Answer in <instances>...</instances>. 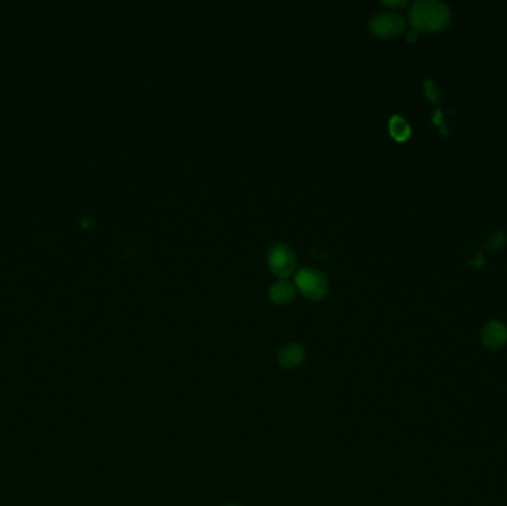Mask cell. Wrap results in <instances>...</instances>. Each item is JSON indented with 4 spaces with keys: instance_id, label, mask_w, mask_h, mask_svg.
Instances as JSON below:
<instances>
[{
    "instance_id": "6da1fadb",
    "label": "cell",
    "mask_w": 507,
    "mask_h": 506,
    "mask_svg": "<svg viewBox=\"0 0 507 506\" xmlns=\"http://www.w3.org/2000/svg\"><path fill=\"white\" fill-rule=\"evenodd\" d=\"M451 12L442 2L436 0H418L409 11V23L418 30L437 32L450 24Z\"/></svg>"
},
{
    "instance_id": "7a4b0ae2",
    "label": "cell",
    "mask_w": 507,
    "mask_h": 506,
    "mask_svg": "<svg viewBox=\"0 0 507 506\" xmlns=\"http://www.w3.org/2000/svg\"><path fill=\"white\" fill-rule=\"evenodd\" d=\"M296 288L310 300H320L328 293V279L324 272L313 267H303L296 275Z\"/></svg>"
},
{
    "instance_id": "3957f363",
    "label": "cell",
    "mask_w": 507,
    "mask_h": 506,
    "mask_svg": "<svg viewBox=\"0 0 507 506\" xmlns=\"http://www.w3.org/2000/svg\"><path fill=\"white\" fill-rule=\"evenodd\" d=\"M267 265L276 276H289L297 265L294 251L285 244H275L267 252Z\"/></svg>"
},
{
    "instance_id": "277c9868",
    "label": "cell",
    "mask_w": 507,
    "mask_h": 506,
    "mask_svg": "<svg viewBox=\"0 0 507 506\" xmlns=\"http://www.w3.org/2000/svg\"><path fill=\"white\" fill-rule=\"evenodd\" d=\"M404 18L392 11L378 12L369 19V30L378 37H395L404 30Z\"/></svg>"
},
{
    "instance_id": "5b68a950",
    "label": "cell",
    "mask_w": 507,
    "mask_h": 506,
    "mask_svg": "<svg viewBox=\"0 0 507 506\" xmlns=\"http://www.w3.org/2000/svg\"><path fill=\"white\" fill-rule=\"evenodd\" d=\"M507 342V328L499 321H491L482 330V343L488 349H500Z\"/></svg>"
},
{
    "instance_id": "8992f818",
    "label": "cell",
    "mask_w": 507,
    "mask_h": 506,
    "mask_svg": "<svg viewBox=\"0 0 507 506\" xmlns=\"http://www.w3.org/2000/svg\"><path fill=\"white\" fill-rule=\"evenodd\" d=\"M304 358H306V350L298 343L287 345L285 347L280 349V352L278 355L280 365H284L287 368H294V367H298L300 364H303Z\"/></svg>"
},
{
    "instance_id": "52a82bcc",
    "label": "cell",
    "mask_w": 507,
    "mask_h": 506,
    "mask_svg": "<svg viewBox=\"0 0 507 506\" xmlns=\"http://www.w3.org/2000/svg\"><path fill=\"white\" fill-rule=\"evenodd\" d=\"M296 293H297L296 285L291 284V282L287 281V279H280V281L275 282V284L270 287V291H269L271 301H275V303H278V305L289 303V301L294 300Z\"/></svg>"
},
{
    "instance_id": "ba28073f",
    "label": "cell",
    "mask_w": 507,
    "mask_h": 506,
    "mask_svg": "<svg viewBox=\"0 0 507 506\" xmlns=\"http://www.w3.org/2000/svg\"><path fill=\"white\" fill-rule=\"evenodd\" d=\"M389 131L392 134V137L397 141H405L409 134H411V128H409L408 122L401 118V116H393L389 122Z\"/></svg>"
},
{
    "instance_id": "9c48e42d",
    "label": "cell",
    "mask_w": 507,
    "mask_h": 506,
    "mask_svg": "<svg viewBox=\"0 0 507 506\" xmlns=\"http://www.w3.org/2000/svg\"><path fill=\"white\" fill-rule=\"evenodd\" d=\"M424 94L431 101H439L441 100V91L437 90V86L432 81L424 82Z\"/></svg>"
},
{
    "instance_id": "30bf717a",
    "label": "cell",
    "mask_w": 507,
    "mask_h": 506,
    "mask_svg": "<svg viewBox=\"0 0 507 506\" xmlns=\"http://www.w3.org/2000/svg\"><path fill=\"white\" fill-rule=\"evenodd\" d=\"M503 244H504V238H503V235H497V236H494V238L490 241V247H491V248H497V250H499V248H501V247H503Z\"/></svg>"
},
{
    "instance_id": "8fae6325",
    "label": "cell",
    "mask_w": 507,
    "mask_h": 506,
    "mask_svg": "<svg viewBox=\"0 0 507 506\" xmlns=\"http://www.w3.org/2000/svg\"><path fill=\"white\" fill-rule=\"evenodd\" d=\"M406 2H383V5L386 6H393V8H401V6H405Z\"/></svg>"
},
{
    "instance_id": "7c38bea8",
    "label": "cell",
    "mask_w": 507,
    "mask_h": 506,
    "mask_svg": "<svg viewBox=\"0 0 507 506\" xmlns=\"http://www.w3.org/2000/svg\"><path fill=\"white\" fill-rule=\"evenodd\" d=\"M415 36H417L415 32H408V39H409V41H414Z\"/></svg>"
},
{
    "instance_id": "4fadbf2b",
    "label": "cell",
    "mask_w": 507,
    "mask_h": 506,
    "mask_svg": "<svg viewBox=\"0 0 507 506\" xmlns=\"http://www.w3.org/2000/svg\"><path fill=\"white\" fill-rule=\"evenodd\" d=\"M229 506H238V505H229Z\"/></svg>"
}]
</instances>
